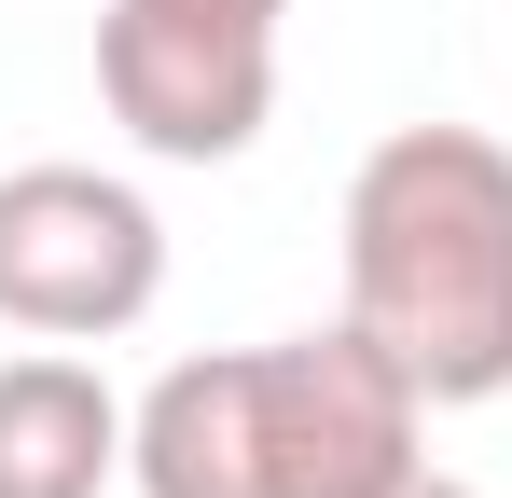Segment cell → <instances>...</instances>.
<instances>
[{
    "instance_id": "52a82bcc",
    "label": "cell",
    "mask_w": 512,
    "mask_h": 498,
    "mask_svg": "<svg viewBox=\"0 0 512 498\" xmlns=\"http://www.w3.org/2000/svg\"><path fill=\"white\" fill-rule=\"evenodd\" d=\"M402 498H471V485H443V471H416V485H402Z\"/></svg>"
},
{
    "instance_id": "5b68a950",
    "label": "cell",
    "mask_w": 512,
    "mask_h": 498,
    "mask_svg": "<svg viewBox=\"0 0 512 498\" xmlns=\"http://www.w3.org/2000/svg\"><path fill=\"white\" fill-rule=\"evenodd\" d=\"M125 485L139 498H263V429H250V346L167 360L125 402Z\"/></svg>"
},
{
    "instance_id": "277c9868",
    "label": "cell",
    "mask_w": 512,
    "mask_h": 498,
    "mask_svg": "<svg viewBox=\"0 0 512 498\" xmlns=\"http://www.w3.org/2000/svg\"><path fill=\"white\" fill-rule=\"evenodd\" d=\"M250 429H263V498H402L429 471V402L360 319L250 346Z\"/></svg>"
},
{
    "instance_id": "3957f363",
    "label": "cell",
    "mask_w": 512,
    "mask_h": 498,
    "mask_svg": "<svg viewBox=\"0 0 512 498\" xmlns=\"http://www.w3.org/2000/svg\"><path fill=\"white\" fill-rule=\"evenodd\" d=\"M167 291V222L111 166H14L0 180V319L42 346H111Z\"/></svg>"
},
{
    "instance_id": "6da1fadb",
    "label": "cell",
    "mask_w": 512,
    "mask_h": 498,
    "mask_svg": "<svg viewBox=\"0 0 512 498\" xmlns=\"http://www.w3.org/2000/svg\"><path fill=\"white\" fill-rule=\"evenodd\" d=\"M346 319L416 374L429 415L512 388V153L485 125H388L360 153Z\"/></svg>"
},
{
    "instance_id": "7a4b0ae2",
    "label": "cell",
    "mask_w": 512,
    "mask_h": 498,
    "mask_svg": "<svg viewBox=\"0 0 512 498\" xmlns=\"http://www.w3.org/2000/svg\"><path fill=\"white\" fill-rule=\"evenodd\" d=\"M277 28H291V0H111L97 14V97L139 153L236 166L277 111Z\"/></svg>"
},
{
    "instance_id": "8992f818",
    "label": "cell",
    "mask_w": 512,
    "mask_h": 498,
    "mask_svg": "<svg viewBox=\"0 0 512 498\" xmlns=\"http://www.w3.org/2000/svg\"><path fill=\"white\" fill-rule=\"evenodd\" d=\"M125 485V402L70 346L0 360V498H111Z\"/></svg>"
}]
</instances>
